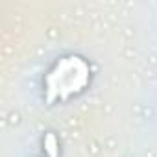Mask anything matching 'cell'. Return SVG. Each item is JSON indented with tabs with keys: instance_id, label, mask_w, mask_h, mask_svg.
I'll use <instances>...</instances> for the list:
<instances>
[{
	"instance_id": "obj_1",
	"label": "cell",
	"mask_w": 157,
	"mask_h": 157,
	"mask_svg": "<svg viewBox=\"0 0 157 157\" xmlns=\"http://www.w3.org/2000/svg\"><path fill=\"white\" fill-rule=\"evenodd\" d=\"M46 151L50 157H57V150H56V139L54 135H46Z\"/></svg>"
}]
</instances>
